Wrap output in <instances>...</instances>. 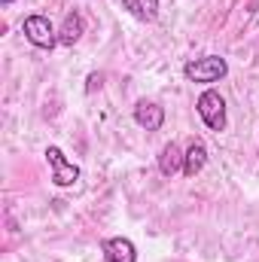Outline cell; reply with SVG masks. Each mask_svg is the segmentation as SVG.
Here are the masks:
<instances>
[{
  "mask_svg": "<svg viewBox=\"0 0 259 262\" xmlns=\"http://www.w3.org/2000/svg\"><path fill=\"white\" fill-rule=\"evenodd\" d=\"M204 165H207V146H204L201 140H192L189 149L183 152V174H186V177H195Z\"/></svg>",
  "mask_w": 259,
  "mask_h": 262,
  "instance_id": "obj_9",
  "label": "cell"
},
{
  "mask_svg": "<svg viewBox=\"0 0 259 262\" xmlns=\"http://www.w3.org/2000/svg\"><path fill=\"white\" fill-rule=\"evenodd\" d=\"M195 110H198L201 122H204L210 131H217V134L226 131V101H223V95H220L217 89L201 92L198 101H195Z\"/></svg>",
  "mask_w": 259,
  "mask_h": 262,
  "instance_id": "obj_2",
  "label": "cell"
},
{
  "mask_svg": "<svg viewBox=\"0 0 259 262\" xmlns=\"http://www.w3.org/2000/svg\"><path fill=\"white\" fill-rule=\"evenodd\" d=\"M229 73V64L223 55H201L183 64V76L189 82H220Z\"/></svg>",
  "mask_w": 259,
  "mask_h": 262,
  "instance_id": "obj_1",
  "label": "cell"
},
{
  "mask_svg": "<svg viewBox=\"0 0 259 262\" xmlns=\"http://www.w3.org/2000/svg\"><path fill=\"white\" fill-rule=\"evenodd\" d=\"M134 122L143 131H159L162 122H165V110L153 101H137L134 104Z\"/></svg>",
  "mask_w": 259,
  "mask_h": 262,
  "instance_id": "obj_5",
  "label": "cell"
},
{
  "mask_svg": "<svg viewBox=\"0 0 259 262\" xmlns=\"http://www.w3.org/2000/svg\"><path fill=\"white\" fill-rule=\"evenodd\" d=\"M101 253L107 262H137V247L128 238H107L101 244Z\"/></svg>",
  "mask_w": 259,
  "mask_h": 262,
  "instance_id": "obj_6",
  "label": "cell"
},
{
  "mask_svg": "<svg viewBox=\"0 0 259 262\" xmlns=\"http://www.w3.org/2000/svg\"><path fill=\"white\" fill-rule=\"evenodd\" d=\"M46 162L52 168V183L55 186H73L79 180V168L73 162H67L58 146H46Z\"/></svg>",
  "mask_w": 259,
  "mask_h": 262,
  "instance_id": "obj_4",
  "label": "cell"
},
{
  "mask_svg": "<svg viewBox=\"0 0 259 262\" xmlns=\"http://www.w3.org/2000/svg\"><path fill=\"white\" fill-rule=\"evenodd\" d=\"M9 3H15V0H0V6H9Z\"/></svg>",
  "mask_w": 259,
  "mask_h": 262,
  "instance_id": "obj_11",
  "label": "cell"
},
{
  "mask_svg": "<svg viewBox=\"0 0 259 262\" xmlns=\"http://www.w3.org/2000/svg\"><path fill=\"white\" fill-rule=\"evenodd\" d=\"M82 31H85V21H82V15L73 9V12H67L64 21H61V28H58V43L61 46H76L79 43V37H82Z\"/></svg>",
  "mask_w": 259,
  "mask_h": 262,
  "instance_id": "obj_7",
  "label": "cell"
},
{
  "mask_svg": "<svg viewBox=\"0 0 259 262\" xmlns=\"http://www.w3.org/2000/svg\"><path fill=\"white\" fill-rule=\"evenodd\" d=\"M21 31H25V37H28V43L37 46V49H52V46L58 43V31H55L52 21H49L46 15H40V12L28 15V18L21 21Z\"/></svg>",
  "mask_w": 259,
  "mask_h": 262,
  "instance_id": "obj_3",
  "label": "cell"
},
{
  "mask_svg": "<svg viewBox=\"0 0 259 262\" xmlns=\"http://www.w3.org/2000/svg\"><path fill=\"white\" fill-rule=\"evenodd\" d=\"M177 171H183V149L171 140V143H165L162 152H159V174H162V177H174Z\"/></svg>",
  "mask_w": 259,
  "mask_h": 262,
  "instance_id": "obj_8",
  "label": "cell"
},
{
  "mask_svg": "<svg viewBox=\"0 0 259 262\" xmlns=\"http://www.w3.org/2000/svg\"><path fill=\"white\" fill-rule=\"evenodd\" d=\"M122 6L140 21H156L159 15V0H122Z\"/></svg>",
  "mask_w": 259,
  "mask_h": 262,
  "instance_id": "obj_10",
  "label": "cell"
}]
</instances>
